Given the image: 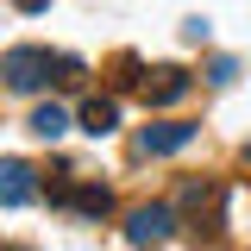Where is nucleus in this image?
<instances>
[{
	"mask_svg": "<svg viewBox=\"0 0 251 251\" xmlns=\"http://www.w3.org/2000/svg\"><path fill=\"white\" fill-rule=\"evenodd\" d=\"M0 75H6V88L38 94L44 82H50V50H38V44H19V50H6V57H0Z\"/></svg>",
	"mask_w": 251,
	"mask_h": 251,
	"instance_id": "f257e3e1",
	"label": "nucleus"
},
{
	"mask_svg": "<svg viewBox=\"0 0 251 251\" xmlns=\"http://www.w3.org/2000/svg\"><path fill=\"white\" fill-rule=\"evenodd\" d=\"M170 232H176V207H170V201L132 207V220H126V239H132L138 251H151V245H170Z\"/></svg>",
	"mask_w": 251,
	"mask_h": 251,
	"instance_id": "f03ea898",
	"label": "nucleus"
},
{
	"mask_svg": "<svg viewBox=\"0 0 251 251\" xmlns=\"http://www.w3.org/2000/svg\"><path fill=\"white\" fill-rule=\"evenodd\" d=\"M38 201V170L25 157H0V207H25Z\"/></svg>",
	"mask_w": 251,
	"mask_h": 251,
	"instance_id": "7ed1b4c3",
	"label": "nucleus"
},
{
	"mask_svg": "<svg viewBox=\"0 0 251 251\" xmlns=\"http://www.w3.org/2000/svg\"><path fill=\"white\" fill-rule=\"evenodd\" d=\"M182 145H195V126H182V120H163V126H145L138 132V151L145 157H170Z\"/></svg>",
	"mask_w": 251,
	"mask_h": 251,
	"instance_id": "20e7f679",
	"label": "nucleus"
},
{
	"mask_svg": "<svg viewBox=\"0 0 251 251\" xmlns=\"http://www.w3.org/2000/svg\"><path fill=\"white\" fill-rule=\"evenodd\" d=\"M138 88H145V100H151V107H176V100L188 94V69L163 63V69H151V75H145Z\"/></svg>",
	"mask_w": 251,
	"mask_h": 251,
	"instance_id": "39448f33",
	"label": "nucleus"
},
{
	"mask_svg": "<svg viewBox=\"0 0 251 251\" xmlns=\"http://www.w3.org/2000/svg\"><path fill=\"white\" fill-rule=\"evenodd\" d=\"M113 126H120V100H113V94H88V100H82V132H88V138H107Z\"/></svg>",
	"mask_w": 251,
	"mask_h": 251,
	"instance_id": "423d86ee",
	"label": "nucleus"
},
{
	"mask_svg": "<svg viewBox=\"0 0 251 251\" xmlns=\"http://www.w3.org/2000/svg\"><path fill=\"white\" fill-rule=\"evenodd\" d=\"M69 207H75L82 220H107L113 214V195H107L100 182H82V188H69Z\"/></svg>",
	"mask_w": 251,
	"mask_h": 251,
	"instance_id": "0eeeda50",
	"label": "nucleus"
},
{
	"mask_svg": "<svg viewBox=\"0 0 251 251\" xmlns=\"http://www.w3.org/2000/svg\"><path fill=\"white\" fill-rule=\"evenodd\" d=\"M31 132H38V138H63V132H69V113H63L57 100H44V107L31 113Z\"/></svg>",
	"mask_w": 251,
	"mask_h": 251,
	"instance_id": "6e6552de",
	"label": "nucleus"
},
{
	"mask_svg": "<svg viewBox=\"0 0 251 251\" xmlns=\"http://www.w3.org/2000/svg\"><path fill=\"white\" fill-rule=\"evenodd\" d=\"M82 57H50V82H63V88H82Z\"/></svg>",
	"mask_w": 251,
	"mask_h": 251,
	"instance_id": "1a4fd4ad",
	"label": "nucleus"
},
{
	"mask_svg": "<svg viewBox=\"0 0 251 251\" xmlns=\"http://www.w3.org/2000/svg\"><path fill=\"white\" fill-rule=\"evenodd\" d=\"M138 75H145V63H138V57H120V75H113V88H138Z\"/></svg>",
	"mask_w": 251,
	"mask_h": 251,
	"instance_id": "9d476101",
	"label": "nucleus"
},
{
	"mask_svg": "<svg viewBox=\"0 0 251 251\" xmlns=\"http://www.w3.org/2000/svg\"><path fill=\"white\" fill-rule=\"evenodd\" d=\"M232 75H239V63H232V57H214V63H207V82H232Z\"/></svg>",
	"mask_w": 251,
	"mask_h": 251,
	"instance_id": "9b49d317",
	"label": "nucleus"
},
{
	"mask_svg": "<svg viewBox=\"0 0 251 251\" xmlns=\"http://www.w3.org/2000/svg\"><path fill=\"white\" fill-rule=\"evenodd\" d=\"M13 6H19V13H44L50 0H13Z\"/></svg>",
	"mask_w": 251,
	"mask_h": 251,
	"instance_id": "f8f14e48",
	"label": "nucleus"
}]
</instances>
